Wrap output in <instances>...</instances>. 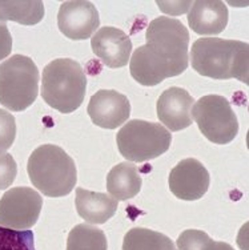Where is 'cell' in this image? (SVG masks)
<instances>
[{
	"label": "cell",
	"mask_w": 249,
	"mask_h": 250,
	"mask_svg": "<svg viewBox=\"0 0 249 250\" xmlns=\"http://www.w3.org/2000/svg\"><path fill=\"white\" fill-rule=\"evenodd\" d=\"M145 39L147 44L136 49L130 60L131 75L139 84L154 87L187 69L189 32L180 20L168 16L152 20Z\"/></svg>",
	"instance_id": "1"
},
{
	"label": "cell",
	"mask_w": 249,
	"mask_h": 250,
	"mask_svg": "<svg viewBox=\"0 0 249 250\" xmlns=\"http://www.w3.org/2000/svg\"><path fill=\"white\" fill-rule=\"evenodd\" d=\"M249 45L239 40L203 38L192 45V67L199 75L215 80L237 79L248 84Z\"/></svg>",
	"instance_id": "2"
},
{
	"label": "cell",
	"mask_w": 249,
	"mask_h": 250,
	"mask_svg": "<svg viewBox=\"0 0 249 250\" xmlns=\"http://www.w3.org/2000/svg\"><path fill=\"white\" fill-rule=\"evenodd\" d=\"M29 180L47 197H63L73 190L77 181L76 165L58 145L39 146L27 164Z\"/></svg>",
	"instance_id": "3"
},
{
	"label": "cell",
	"mask_w": 249,
	"mask_h": 250,
	"mask_svg": "<svg viewBox=\"0 0 249 250\" xmlns=\"http://www.w3.org/2000/svg\"><path fill=\"white\" fill-rule=\"evenodd\" d=\"M87 77L82 65L72 59L48 62L42 77V97L48 105L62 113H72L82 105Z\"/></svg>",
	"instance_id": "4"
},
{
	"label": "cell",
	"mask_w": 249,
	"mask_h": 250,
	"mask_svg": "<svg viewBox=\"0 0 249 250\" xmlns=\"http://www.w3.org/2000/svg\"><path fill=\"white\" fill-rule=\"evenodd\" d=\"M39 69L32 59L14 55L0 64V104L12 112L31 106L39 93Z\"/></svg>",
	"instance_id": "5"
},
{
	"label": "cell",
	"mask_w": 249,
	"mask_h": 250,
	"mask_svg": "<svg viewBox=\"0 0 249 250\" xmlns=\"http://www.w3.org/2000/svg\"><path fill=\"white\" fill-rule=\"evenodd\" d=\"M116 143L124 159L144 163L165 153L172 143V135L158 123L131 120L117 132Z\"/></svg>",
	"instance_id": "6"
},
{
	"label": "cell",
	"mask_w": 249,
	"mask_h": 250,
	"mask_svg": "<svg viewBox=\"0 0 249 250\" xmlns=\"http://www.w3.org/2000/svg\"><path fill=\"white\" fill-rule=\"evenodd\" d=\"M192 117L203 135L213 144H229L239 133V121L230 103L219 95H206L196 101Z\"/></svg>",
	"instance_id": "7"
},
{
	"label": "cell",
	"mask_w": 249,
	"mask_h": 250,
	"mask_svg": "<svg viewBox=\"0 0 249 250\" xmlns=\"http://www.w3.org/2000/svg\"><path fill=\"white\" fill-rule=\"evenodd\" d=\"M43 198L31 188H12L0 200V226L23 231L38 222Z\"/></svg>",
	"instance_id": "8"
},
{
	"label": "cell",
	"mask_w": 249,
	"mask_h": 250,
	"mask_svg": "<svg viewBox=\"0 0 249 250\" xmlns=\"http://www.w3.org/2000/svg\"><path fill=\"white\" fill-rule=\"evenodd\" d=\"M99 25V12L91 1L71 0L60 5L58 27L66 38L71 40H87L93 36Z\"/></svg>",
	"instance_id": "9"
},
{
	"label": "cell",
	"mask_w": 249,
	"mask_h": 250,
	"mask_svg": "<svg viewBox=\"0 0 249 250\" xmlns=\"http://www.w3.org/2000/svg\"><path fill=\"white\" fill-rule=\"evenodd\" d=\"M169 189L180 200L196 201L204 196L209 188V173L196 159H185L171 170Z\"/></svg>",
	"instance_id": "10"
},
{
	"label": "cell",
	"mask_w": 249,
	"mask_h": 250,
	"mask_svg": "<svg viewBox=\"0 0 249 250\" xmlns=\"http://www.w3.org/2000/svg\"><path fill=\"white\" fill-rule=\"evenodd\" d=\"M87 112L95 125L104 129H116L130 119L131 104L123 93L101 89L91 97Z\"/></svg>",
	"instance_id": "11"
},
{
	"label": "cell",
	"mask_w": 249,
	"mask_h": 250,
	"mask_svg": "<svg viewBox=\"0 0 249 250\" xmlns=\"http://www.w3.org/2000/svg\"><path fill=\"white\" fill-rule=\"evenodd\" d=\"M92 51L104 65L121 68L128 64L132 52V42L128 35L115 27H103L91 40Z\"/></svg>",
	"instance_id": "12"
},
{
	"label": "cell",
	"mask_w": 249,
	"mask_h": 250,
	"mask_svg": "<svg viewBox=\"0 0 249 250\" xmlns=\"http://www.w3.org/2000/svg\"><path fill=\"white\" fill-rule=\"evenodd\" d=\"M193 97L184 88L171 87L158 100V117L172 132L185 129L192 124Z\"/></svg>",
	"instance_id": "13"
},
{
	"label": "cell",
	"mask_w": 249,
	"mask_h": 250,
	"mask_svg": "<svg viewBox=\"0 0 249 250\" xmlns=\"http://www.w3.org/2000/svg\"><path fill=\"white\" fill-rule=\"evenodd\" d=\"M188 24L199 35H219L228 24V8L217 0L193 1L188 12Z\"/></svg>",
	"instance_id": "14"
},
{
	"label": "cell",
	"mask_w": 249,
	"mask_h": 250,
	"mask_svg": "<svg viewBox=\"0 0 249 250\" xmlns=\"http://www.w3.org/2000/svg\"><path fill=\"white\" fill-rule=\"evenodd\" d=\"M117 200L106 193L76 189L77 214L90 224H106L117 210Z\"/></svg>",
	"instance_id": "15"
},
{
	"label": "cell",
	"mask_w": 249,
	"mask_h": 250,
	"mask_svg": "<svg viewBox=\"0 0 249 250\" xmlns=\"http://www.w3.org/2000/svg\"><path fill=\"white\" fill-rule=\"evenodd\" d=\"M139 168L131 163H120L111 169L107 176V189L117 201L135 197L141 189Z\"/></svg>",
	"instance_id": "16"
},
{
	"label": "cell",
	"mask_w": 249,
	"mask_h": 250,
	"mask_svg": "<svg viewBox=\"0 0 249 250\" xmlns=\"http://www.w3.org/2000/svg\"><path fill=\"white\" fill-rule=\"evenodd\" d=\"M44 18V4L40 0H0V20L34 25Z\"/></svg>",
	"instance_id": "17"
},
{
	"label": "cell",
	"mask_w": 249,
	"mask_h": 250,
	"mask_svg": "<svg viewBox=\"0 0 249 250\" xmlns=\"http://www.w3.org/2000/svg\"><path fill=\"white\" fill-rule=\"evenodd\" d=\"M123 250H178L169 237L145 228L131 229L124 236Z\"/></svg>",
	"instance_id": "18"
},
{
	"label": "cell",
	"mask_w": 249,
	"mask_h": 250,
	"mask_svg": "<svg viewBox=\"0 0 249 250\" xmlns=\"http://www.w3.org/2000/svg\"><path fill=\"white\" fill-rule=\"evenodd\" d=\"M107 237L104 231L95 226L80 224L68 234L67 250H107Z\"/></svg>",
	"instance_id": "19"
},
{
	"label": "cell",
	"mask_w": 249,
	"mask_h": 250,
	"mask_svg": "<svg viewBox=\"0 0 249 250\" xmlns=\"http://www.w3.org/2000/svg\"><path fill=\"white\" fill-rule=\"evenodd\" d=\"M178 250H219L220 241H213L205 231L188 229L178 238Z\"/></svg>",
	"instance_id": "20"
},
{
	"label": "cell",
	"mask_w": 249,
	"mask_h": 250,
	"mask_svg": "<svg viewBox=\"0 0 249 250\" xmlns=\"http://www.w3.org/2000/svg\"><path fill=\"white\" fill-rule=\"evenodd\" d=\"M0 250H35L34 233L12 230L0 226Z\"/></svg>",
	"instance_id": "21"
},
{
	"label": "cell",
	"mask_w": 249,
	"mask_h": 250,
	"mask_svg": "<svg viewBox=\"0 0 249 250\" xmlns=\"http://www.w3.org/2000/svg\"><path fill=\"white\" fill-rule=\"evenodd\" d=\"M16 137V121L10 112L0 109V153H4L14 144Z\"/></svg>",
	"instance_id": "22"
},
{
	"label": "cell",
	"mask_w": 249,
	"mask_h": 250,
	"mask_svg": "<svg viewBox=\"0 0 249 250\" xmlns=\"http://www.w3.org/2000/svg\"><path fill=\"white\" fill-rule=\"evenodd\" d=\"M18 174V165L15 159L8 153H0V190L7 189Z\"/></svg>",
	"instance_id": "23"
},
{
	"label": "cell",
	"mask_w": 249,
	"mask_h": 250,
	"mask_svg": "<svg viewBox=\"0 0 249 250\" xmlns=\"http://www.w3.org/2000/svg\"><path fill=\"white\" fill-rule=\"evenodd\" d=\"M12 51V36L5 21L0 20V60L5 59Z\"/></svg>",
	"instance_id": "24"
},
{
	"label": "cell",
	"mask_w": 249,
	"mask_h": 250,
	"mask_svg": "<svg viewBox=\"0 0 249 250\" xmlns=\"http://www.w3.org/2000/svg\"><path fill=\"white\" fill-rule=\"evenodd\" d=\"M219 250H235L229 244H226V242H220V248Z\"/></svg>",
	"instance_id": "25"
}]
</instances>
